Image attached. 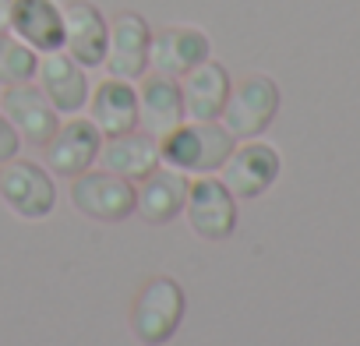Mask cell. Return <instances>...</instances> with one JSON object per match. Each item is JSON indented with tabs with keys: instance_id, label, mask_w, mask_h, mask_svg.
<instances>
[{
	"instance_id": "cell-1",
	"label": "cell",
	"mask_w": 360,
	"mask_h": 346,
	"mask_svg": "<svg viewBox=\"0 0 360 346\" xmlns=\"http://www.w3.org/2000/svg\"><path fill=\"white\" fill-rule=\"evenodd\" d=\"M159 155L176 166V169H195V173H212L226 162L233 152V134L212 120H191L180 124L173 134L159 138Z\"/></svg>"
},
{
	"instance_id": "cell-2",
	"label": "cell",
	"mask_w": 360,
	"mask_h": 346,
	"mask_svg": "<svg viewBox=\"0 0 360 346\" xmlns=\"http://www.w3.org/2000/svg\"><path fill=\"white\" fill-rule=\"evenodd\" d=\"M184 290L169 276H155L141 286L134 311H131V328L145 346H159L166 339H173L180 318H184Z\"/></svg>"
},
{
	"instance_id": "cell-3",
	"label": "cell",
	"mask_w": 360,
	"mask_h": 346,
	"mask_svg": "<svg viewBox=\"0 0 360 346\" xmlns=\"http://www.w3.org/2000/svg\"><path fill=\"white\" fill-rule=\"evenodd\" d=\"M279 110V89L272 78L265 75H255V78H244L230 96H226V106H223V127L233 134V138H255L262 134L272 117Z\"/></svg>"
},
{
	"instance_id": "cell-4",
	"label": "cell",
	"mask_w": 360,
	"mask_h": 346,
	"mask_svg": "<svg viewBox=\"0 0 360 346\" xmlns=\"http://www.w3.org/2000/svg\"><path fill=\"white\" fill-rule=\"evenodd\" d=\"M71 205L99 223H120L134 212V184L117 173H78L71 184Z\"/></svg>"
},
{
	"instance_id": "cell-5",
	"label": "cell",
	"mask_w": 360,
	"mask_h": 346,
	"mask_svg": "<svg viewBox=\"0 0 360 346\" xmlns=\"http://www.w3.org/2000/svg\"><path fill=\"white\" fill-rule=\"evenodd\" d=\"M184 209H188L191 230L205 241H223L237 226V205H233V195L223 188V181L202 177V181L188 184Z\"/></svg>"
},
{
	"instance_id": "cell-6",
	"label": "cell",
	"mask_w": 360,
	"mask_h": 346,
	"mask_svg": "<svg viewBox=\"0 0 360 346\" xmlns=\"http://www.w3.org/2000/svg\"><path fill=\"white\" fill-rule=\"evenodd\" d=\"M219 169H223V188L230 195H237V198H258L279 177V155H276L272 145L251 141L244 148H233Z\"/></svg>"
},
{
	"instance_id": "cell-7",
	"label": "cell",
	"mask_w": 360,
	"mask_h": 346,
	"mask_svg": "<svg viewBox=\"0 0 360 346\" xmlns=\"http://www.w3.org/2000/svg\"><path fill=\"white\" fill-rule=\"evenodd\" d=\"M0 195L25 219H43L57 202V191L46 169H39L36 162H11V159L0 169Z\"/></svg>"
},
{
	"instance_id": "cell-8",
	"label": "cell",
	"mask_w": 360,
	"mask_h": 346,
	"mask_svg": "<svg viewBox=\"0 0 360 346\" xmlns=\"http://www.w3.org/2000/svg\"><path fill=\"white\" fill-rule=\"evenodd\" d=\"M4 117H8V124L18 131V138H25V141H32V145H46L53 134H57V110H53V103L39 92V89H32L29 82H22V85H8V92H4Z\"/></svg>"
},
{
	"instance_id": "cell-9",
	"label": "cell",
	"mask_w": 360,
	"mask_h": 346,
	"mask_svg": "<svg viewBox=\"0 0 360 346\" xmlns=\"http://www.w3.org/2000/svg\"><path fill=\"white\" fill-rule=\"evenodd\" d=\"M148 43H152V32H148L145 18H138V15L113 18V25L106 32V57H103L110 75L120 82L141 78L148 68Z\"/></svg>"
},
{
	"instance_id": "cell-10",
	"label": "cell",
	"mask_w": 360,
	"mask_h": 346,
	"mask_svg": "<svg viewBox=\"0 0 360 346\" xmlns=\"http://www.w3.org/2000/svg\"><path fill=\"white\" fill-rule=\"evenodd\" d=\"M138 120L148 138H166L184 124V99H180V85L166 75H152L141 82L138 92Z\"/></svg>"
},
{
	"instance_id": "cell-11",
	"label": "cell",
	"mask_w": 360,
	"mask_h": 346,
	"mask_svg": "<svg viewBox=\"0 0 360 346\" xmlns=\"http://www.w3.org/2000/svg\"><path fill=\"white\" fill-rule=\"evenodd\" d=\"M99 145H103V134L92 120H71V124L57 127V134L46 141V155H50L53 173L78 177V173H85L96 162Z\"/></svg>"
},
{
	"instance_id": "cell-12",
	"label": "cell",
	"mask_w": 360,
	"mask_h": 346,
	"mask_svg": "<svg viewBox=\"0 0 360 346\" xmlns=\"http://www.w3.org/2000/svg\"><path fill=\"white\" fill-rule=\"evenodd\" d=\"M39 82H43V96L53 103V110L60 113H78L89 99V78H85V68L71 57V53H46L39 64Z\"/></svg>"
},
{
	"instance_id": "cell-13",
	"label": "cell",
	"mask_w": 360,
	"mask_h": 346,
	"mask_svg": "<svg viewBox=\"0 0 360 346\" xmlns=\"http://www.w3.org/2000/svg\"><path fill=\"white\" fill-rule=\"evenodd\" d=\"M202 60H209V39L198 29H166L148 43V64L166 78H184Z\"/></svg>"
},
{
	"instance_id": "cell-14",
	"label": "cell",
	"mask_w": 360,
	"mask_h": 346,
	"mask_svg": "<svg viewBox=\"0 0 360 346\" xmlns=\"http://www.w3.org/2000/svg\"><path fill=\"white\" fill-rule=\"evenodd\" d=\"M230 96V75L216 60H202L191 68L180 85V99H184V117L188 120H216L226 106Z\"/></svg>"
},
{
	"instance_id": "cell-15",
	"label": "cell",
	"mask_w": 360,
	"mask_h": 346,
	"mask_svg": "<svg viewBox=\"0 0 360 346\" xmlns=\"http://www.w3.org/2000/svg\"><path fill=\"white\" fill-rule=\"evenodd\" d=\"M11 29L32 50L53 53V50L64 46V15L53 0H15L11 4Z\"/></svg>"
},
{
	"instance_id": "cell-16",
	"label": "cell",
	"mask_w": 360,
	"mask_h": 346,
	"mask_svg": "<svg viewBox=\"0 0 360 346\" xmlns=\"http://www.w3.org/2000/svg\"><path fill=\"white\" fill-rule=\"evenodd\" d=\"M60 15H64V46L71 50V57L82 68L103 64V57H106V32H110L103 15L92 4H85V0L68 4Z\"/></svg>"
},
{
	"instance_id": "cell-17",
	"label": "cell",
	"mask_w": 360,
	"mask_h": 346,
	"mask_svg": "<svg viewBox=\"0 0 360 346\" xmlns=\"http://www.w3.org/2000/svg\"><path fill=\"white\" fill-rule=\"evenodd\" d=\"M188 202V177L176 169H152L141 177V188H134V209L148 223H169Z\"/></svg>"
},
{
	"instance_id": "cell-18",
	"label": "cell",
	"mask_w": 360,
	"mask_h": 346,
	"mask_svg": "<svg viewBox=\"0 0 360 346\" xmlns=\"http://www.w3.org/2000/svg\"><path fill=\"white\" fill-rule=\"evenodd\" d=\"M99 159L106 173H117L124 181H141L159 166V145L148 134H113L106 145H99Z\"/></svg>"
},
{
	"instance_id": "cell-19",
	"label": "cell",
	"mask_w": 360,
	"mask_h": 346,
	"mask_svg": "<svg viewBox=\"0 0 360 346\" xmlns=\"http://www.w3.org/2000/svg\"><path fill=\"white\" fill-rule=\"evenodd\" d=\"M92 124L106 138L134 131V124H138V92L120 78L103 82L96 89V99H92Z\"/></svg>"
},
{
	"instance_id": "cell-20",
	"label": "cell",
	"mask_w": 360,
	"mask_h": 346,
	"mask_svg": "<svg viewBox=\"0 0 360 346\" xmlns=\"http://www.w3.org/2000/svg\"><path fill=\"white\" fill-rule=\"evenodd\" d=\"M36 50L0 32V85H22L36 75Z\"/></svg>"
},
{
	"instance_id": "cell-21",
	"label": "cell",
	"mask_w": 360,
	"mask_h": 346,
	"mask_svg": "<svg viewBox=\"0 0 360 346\" xmlns=\"http://www.w3.org/2000/svg\"><path fill=\"white\" fill-rule=\"evenodd\" d=\"M18 145H22L18 131L8 124V117H0V162L15 159V155H18Z\"/></svg>"
},
{
	"instance_id": "cell-22",
	"label": "cell",
	"mask_w": 360,
	"mask_h": 346,
	"mask_svg": "<svg viewBox=\"0 0 360 346\" xmlns=\"http://www.w3.org/2000/svg\"><path fill=\"white\" fill-rule=\"evenodd\" d=\"M11 4L15 0H0V32L11 29Z\"/></svg>"
}]
</instances>
